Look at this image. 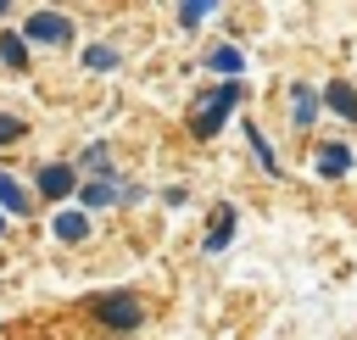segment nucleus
I'll list each match as a JSON object with an SVG mask.
<instances>
[{"label":"nucleus","mask_w":357,"mask_h":340,"mask_svg":"<svg viewBox=\"0 0 357 340\" xmlns=\"http://www.w3.org/2000/svg\"><path fill=\"white\" fill-rule=\"evenodd\" d=\"M240 95H245V84H240V78H229V84L206 89V95L195 100V111H190V134H195V139H212V134L229 123V111L240 106Z\"/></svg>","instance_id":"obj_1"},{"label":"nucleus","mask_w":357,"mask_h":340,"mask_svg":"<svg viewBox=\"0 0 357 340\" xmlns=\"http://www.w3.org/2000/svg\"><path fill=\"white\" fill-rule=\"evenodd\" d=\"M95 318L100 323H112V329H139V301L128 295V290H112V295H95Z\"/></svg>","instance_id":"obj_2"},{"label":"nucleus","mask_w":357,"mask_h":340,"mask_svg":"<svg viewBox=\"0 0 357 340\" xmlns=\"http://www.w3.org/2000/svg\"><path fill=\"white\" fill-rule=\"evenodd\" d=\"M73 33V22L61 17V11H33V17H22V39H39V45H61Z\"/></svg>","instance_id":"obj_3"},{"label":"nucleus","mask_w":357,"mask_h":340,"mask_svg":"<svg viewBox=\"0 0 357 340\" xmlns=\"http://www.w3.org/2000/svg\"><path fill=\"white\" fill-rule=\"evenodd\" d=\"M229 240H234V206L223 201V206H212V229H206V240H201V251H229Z\"/></svg>","instance_id":"obj_4"},{"label":"nucleus","mask_w":357,"mask_h":340,"mask_svg":"<svg viewBox=\"0 0 357 340\" xmlns=\"http://www.w3.org/2000/svg\"><path fill=\"white\" fill-rule=\"evenodd\" d=\"M78 190V178H73V167H61V162H45L39 167V195H50V201H61V195H73Z\"/></svg>","instance_id":"obj_5"},{"label":"nucleus","mask_w":357,"mask_h":340,"mask_svg":"<svg viewBox=\"0 0 357 340\" xmlns=\"http://www.w3.org/2000/svg\"><path fill=\"white\" fill-rule=\"evenodd\" d=\"M312 162H318L324 178H346V173H351V145H335V139H329V145H318Z\"/></svg>","instance_id":"obj_6"},{"label":"nucleus","mask_w":357,"mask_h":340,"mask_svg":"<svg viewBox=\"0 0 357 340\" xmlns=\"http://www.w3.org/2000/svg\"><path fill=\"white\" fill-rule=\"evenodd\" d=\"M290 123H296V128H312V123H318V95H312L307 84H290Z\"/></svg>","instance_id":"obj_7"},{"label":"nucleus","mask_w":357,"mask_h":340,"mask_svg":"<svg viewBox=\"0 0 357 340\" xmlns=\"http://www.w3.org/2000/svg\"><path fill=\"white\" fill-rule=\"evenodd\" d=\"M324 106H329V111H340L346 123H357V89H351V84H340V78H335V84L324 89Z\"/></svg>","instance_id":"obj_8"},{"label":"nucleus","mask_w":357,"mask_h":340,"mask_svg":"<svg viewBox=\"0 0 357 340\" xmlns=\"http://www.w3.org/2000/svg\"><path fill=\"white\" fill-rule=\"evenodd\" d=\"M206 72H223V84H229L234 72H245V56H240L234 45H218V50L206 56Z\"/></svg>","instance_id":"obj_9"},{"label":"nucleus","mask_w":357,"mask_h":340,"mask_svg":"<svg viewBox=\"0 0 357 340\" xmlns=\"http://www.w3.org/2000/svg\"><path fill=\"white\" fill-rule=\"evenodd\" d=\"M245 145H251V156L262 162V173H268V178H279V162H273V145L262 139V128H257L251 117H245Z\"/></svg>","instance_id":"obj_10"},{"label":"nucleus","mask_w":357,"mask_h":340,"mask_svg":"<svg viewBox=\"0 0 357 340\" xmlns=\"http://www.w3.org/2000/svg\"><path fill=\"white\" fill-rule=\"evenodd\" d=\"M78 201H84V206H117V201H123V190H117V178H95V184H84V190H78Z\"/></svg>","instance_id":"obj_11"},{"label":"nucleus","mask_w":357,"mask_h":340,"mask_svg":"<svg viewBox=\"0 0 357 340\" xmlns=\"http://www.w3.org/2000/svg\"><path fill=\"white\" fill-rule=\"evenodd\" d=\"M6 212H28V190L11 178V173H0V217Z\"/></svg>","instance_id":"obj_12"},{"label":"nucleus","mask_w":357,"mask_h":340,"mask_svg":"<svg viewBox=\"0 0 357 340\" xmlns=\"http://www.w3.org/2000/svg\"><path fill=\"white\" fill-rule=\"evenodd\" d=\"M50 229H56V240H84V234H89V217H84V212H56Z\"/></svg>","instance_id":"obj_13"},{"label":"nucleus","mask_w":357,"mask_h":340,"mask_svg":"<svg viewBox=\"0 0 357 340\" xmlns=\"http://www.w3.org/2000/svg\"><path fill=\"white\" fill-rule=\"evenodd\" d=\"M0 61L22 72V67H28V39H22V33H0Z\"/></svg>","instance_id":"obj_14"},{"label":"nucleus","mask_w":357,"mask_h":340,"mask_svg":"<svg viewBox=\"0 0 357 340\" xmlns=\"http://www.w3.org/2000/svg\"><path fill=\"white\" fill-rule=\"evenodd\" d=\"M84 67H89V72L117 67V45H89V50H84Z\"/></svg>","instance_id":"obj_15"},{"label":"nucleus","mask_w":357,"mask_h":340,"mask_svg":"<svg viewBox=\"0 0 357 340\" xmlns=\"http://www.w3.org/2000/svg\"><path fill=\"white\" fill-rule=\"evenodd\" d=\"M84 167H89V173H100V178H106V173H112V145H106V139H95V145H89V150H84Z\"/></svg>","instance_id":"obj_16"},{"label":"nucleus","mask_w":357,"mask_h":340,"mask_svg":"<svg viewBox=\"0 0 357 340\" xmlns=\"http://www.w3.org/2000/svg\"><path fill=\"white\" fill-rule=\"evenodd\" d=\"M206 17H212V0H184V6H178V22H184V28H201Z\"/></svg>","instance_id":"obj_17"},{"label":"nucleus","mask_w":357,"mask_h":340,"mask_svg":"<svg viewBox=\"0 0 357 340\" xmlns=\"http://www.w3.org/2000/svg\"><path fill=\"white\" fill-rule=\"evenodd\" d=\"M22 134V117H11V111H0V145H11Z\"/></svg>","instance_id":"obj_18"},{"label":"nucleus","mask_w":357,"mask_h":340,"mask_svg":"<svg viewBox=\"0 0 357 340\" xmlns=\"http://www.w3.org/2000/svg\"><path fill=\"white\" fill-rule=\"evenodd\" d=\"M0 229H6V217H0Z\"/></svg>","instance_id":"obj_19"}]
</instances>
